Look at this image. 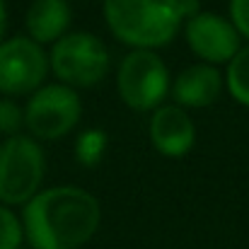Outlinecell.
Instances as JSON below:
<instances>
[{"mask_svg":"<svg viewBox=\"0 0 249 249\" xmlns=\"http://www.w3.org/2000/svg\"><path fill=\"white\" fill-rule=\"evenodd\" d=\"M99 203L78 186H56L24 208V230L34 249H75L99 228Z\"/></svg>","mask_w":249,"mask_h":249,"instance_id":"cell-1","label":"cell"},{"mask_svg":"<svg viewBox=\"0 0 249 249\" xmlns=\"http://www.w3.org/2000/svg\"><path fill=\"white\" fill-rule=\"evenodd\" d=\"M41 177L44 155L32 138L15 136L0 145V198L5 203L32 201Z\"/></svg>","mask_w":249,"mask_h":249,"instance_id":"cell-3","label":"cell"},{"mask_svg":"<svg viewBox=\"0 0 249 249\" xmlns=\"http://www.w3.org/2000/svg\"><path fill=\"white\" fill-rule=\"evenodd\" d=\"M104 148H107V136L102 131H87V133L80 136L78 148H75L78 150V160L83 165H94V162H99Z\"/></svg>","mask_w":249,"mask_h":249,"instance_id":"cell-13","label":"cell"},{"mask_svg":"<svg viewBox=\"0 0 249 249\" xmlns=\"http://www.w3.org/2000/svg\"><path fill=\"white\" fill-rule=\"evenodd\" d=\"M111 32L138 49L165 46L181 22L179 0H104Z\"/></svg>","mask_w":249,"mask_h":249,"instance_id":"cell-2","label":"cell"},{"mask_svg":"<svg viewBox=\"0 0 249 249\" xmlns=\"http://www.w3.org/2000/svg\"><path fill=\"white\" fill-rule=\"evenodd\" d=\"M186 41L196 56L208 63L232 61L240 51L237 29L218 15H196L186 24Z\"/></svg>","mask_w":249,"mask_h":249,"instance_id":"cell-8","label":"cell"},{"mask_svg":"<svg viewBox=\"0 0 249 249\" xmlns=\"http://www.w3.org/2000/svg\"><path fill=\"white\" fill-rule=\"evenodd\" d=\"M80 119V99L66 85L41 87L27 104L24 124L39 138L53 141L66 136Z\"/></svg>","mask_w":249,"mask_h":249,"instance_id":"cell-6","label":"cell"},{"mask_svg":"<svg viewBox=\"0 0 249 249\" xmlns=\"http://www.w3.org/2000/svg\"><path fill=\"white\" fill-rule=\"evenodd\" d=\"M5 22H7V17H5V5H2V0H0V39H2V34H5Z\"/></svg>","mask_w":249,"mask_h":249,"instance_id":"cell-18","label":"cell"},{"mask_svg":"<svg viewBox=\"0 0 249 249\" xmlns=\"http://www.w3.org/2000/svg\"><path fill=\"white\" fill-rule=\"evenodd\" d=\"M220 94V73L213 66L198 63L186 68L174 83V99L184 107H208Z\"/></svg>","mask_w":249,"mask_h":249,"instance_id":"cell-10","label":"cell"},{"mask_svg":"<svg viewBox=\"0 0 249 249\" xmlns=\"http://www.w3.org/2000/svg\"><path fill=\"white\" fill-rule=\"evenodd\" d=\"M46 75V56L32 39L15 36L0 44V92L24 94L39 87Z\"/></svg>","mask_w":249,"mask_h":249,"instance_id":"cell-7","label":"cell"},{"mask_svg":"<svg viewBox=\"0 0 249 249\" xmlns=\"http://www.w3.org/2000/svg\"><path fill=\"white\" fill-rule=\"evenodd\" d=\"M198 5V0H179V10H181V17L186 15V12H191L194 7Z\"/></svg>","mask_w":249,"mask_h":249,"instance_id":"cell-17","label":"cell"},{"mask_svg":"<svg viewBox=\"0 0 249 249\" xmlns=\"http://www.w3.org/2000/svg\"><path fill=\"white\" fill-rule=\"evenodd\" d=\"M71 24V7L66 0H34L27 10V29L36 44L56 41Z\"/></svg>","mask_w":249,"mask_h":249,"instance_id":"cell-11","label":"cell"},{"mask_svg":"<svg viewBox=\"0 0 249 249\" xmlns=\"http://www.w3.org/2000/svg\"><path fill=\"white\" fill-rule=\"evenodd\" d=\"M167 68L165 63L148 49L128 53L119 68V94L121 99L138 111L158 107L167 94Z\"/></svg>","mask_w":249,"mask_h":249,"instance_id":"cell-5","label":"cell"},{"mask_svg":"<svg viewBox=\"0 0 249 249\" xmlns=\"http://www.w3.org/2000/svg\"><path fill=\"white\" fill-rule=\"evenodd\" d=\"M51 68L63 83L92 87L107 75L109 53L104 44L87 32L68 34L53 44Z\"/></svg>","mask_w":249,"mask_h":249,"instance_id":"cell-4","label":"cell"},{"mask_svg":"<svg viewBox=\"0 0 249 249\" xmlns=\"http://www.w3.org/2000/svg\"><path fill=\"white\" fill-rule=\"evenodd\" d=\"M228 87L237 102L249 107V46L240 49L228 68Z\"/></svg>","mask_w":249,"mask_h":249,"instance_id":"cell-12","label":"cell"},{"mask_svg":"<svg viewBox=\"0 0 249 249\" xmlns=\"http://www.w3.org/2000/svg\"><path fill=\"white\" fill-rule=\"evenodd\" d=\"M194 138H196V131L184 109L169 104L155 111L150 121V141L162 155L179 158L189 153L194 145Z\"/></svg>","mask_w":249,"mask_h":249,"instance_id":"cell-9","label":"cell"},{"mask_svg":"<svg viewBox=\"0 0 249 249\" xmlns=\"http://www.w3.org/2000/svg\"><path fill=\"white\" fill-rule=\"evenodd\" d=\"M22 242V225L19 220L0 206V249H17Z\"/></svg>","mask_w":249,"mask_h":249,"instance_id":"cell-14","label":"cell"},{"mask_svg":"<svg viewBox=\"0 0 249 249\" xmlns=\"http://www.w3.org/2000/svg\"><path fill=\"white\" fill-rule=\"evenodd\" d=\"M230 12H232L235 27L249 39V0H232L230 2Z\"/></svg>","mask_w":249,"mask_h":249,"instance_id":"cell-16","label":"cell"},{"mask_svg":"<svg viewBox=\"0 0 249 249\" xmlns=\"http://www.w3.org/2000/svg\"><path fill=\"white\" fill-rule=\"evenodd\" d=\"M22 126V111L15 102L10 99H2L0 102V133H7L15 138V133L19 131Z\"/></svg>","mask_w":249,"mask_h":249,"instance_id":"cell-15","label":"cell"}]
</instances>
